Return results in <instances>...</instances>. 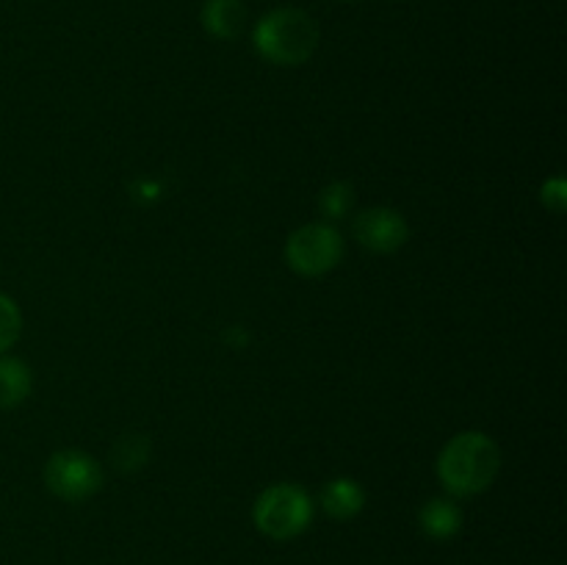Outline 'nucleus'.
<instances>
[{"instance_id": "1", "label": "nucleus", "mask_w": 567, "mask_h": 565, "mask_svg": "<svg viewBox=\"0 0 567 565\" xmlns=\"http://www.w3.org/2000/svg\"><path fill=\"white\" fill-rule=\"evenodd\" d=\"M502 471V449L487 432H457L437 454V480L452 499L485 493Z\"/></svg>"}, {"instance_id": "2", "label": "nucleus", "mask_w": 567, "mask_h": 565, "mask_svg": "<svg viewBox=\"0 0 567 565\" xmlns=\"http://www.w3.org/2000/svg\"><path fill=\"white\" fill-rule=\"evenodd\" d=\"M319 22L297 6L266 11L252 31V44L264 61L275 66H302L319 50Z\"/></svg>"}, {"instance_id": "3", "label": "nucleus", "mask_w": 567, "mask_h": 565, "mask_svg": "<svg viewBox=\"0 0 567 565\" xmlns=\"http://www.w3.org/2000/svg\"><path fill=\"white\" fill-rule=\"evenodd\" d=\"M313 499L305 487L293 485V482H277L269 485L252 507V521L258 526L260 535L271 537V541H293L308 526L313 524Z\"/></svg>"}, {"instance_id": "4", "label": "nucleus", "mask_w": 567, "mask_h": 565, "mask_svg": "<svg viewBox=\"0 0 567 565\" xmlns=\"http://www.w3.org/2000/svg\"><path fill=\"white\" fill-rule=\"evenodd\" d=\"M343 249L347 244L336 225L308 222L288 236L286 260L299 277H321L341 264Z\"/></svg>"}, {"instance_id": "5", "label": "nucleus", "mask_w": 567, "mask_h": 565, "mask_svg": "<svg viewBox=\"0 0 567 565\" xmlns=\"http://www.w3.org/2000/svg\"><path fill=\"white\" fill-rule=\"evenodd\" d=\"M44 485L55 499L70 504H81L100 493L103 487V469L97 460L81 449H61L50 454L44 465Z\"/></svg>"}, {"instance_id": "6", "label": "nucleus", "mask_w": 567, "mask_h": 565, "mask_svg": "<svg viewBox=\"0 0 567 565\" xmlns=\"http://www.w3.org/2000/svg\"><path fill=\"white\" fill-rule=\"evenodd\" d=\"M352 233L354 238H358L360 247H365L369 253L393 255L408 244L410 225L408 219H404L402 210L388 208V205H377V208L358 214Z\"/></svg>"}, {"instance_id": "7", "label": "nucleus", "mask_w": 567, "mask_h": 565, "mask_svg": "<svg viewBox=\"0 0 567 565\" xmlns=\"http://www.w3.org/2000/svg\"><path fill=\"white\" fill-rule=\"evenodd\" d=\"M247 17L244 0H205L203 11H199L205 31L221 42L241 37L244 28H247Z\"/></svg>"}, {"instance_id": "8", "label": "nucleus", "mask_w": 567, "mask_h": 565, "mask_svg": "<svg viewBox=\"0 0 567 565\" xmlns=\"http://www.w3.org/2000/svg\"><path fill=\"white\" fill-rule=\"evenodd\" d=\"M321 507L332 521H352L363 513L365 491L352 476H336L321 487Z\"/></svg>"}, {"instance_id": "9", "label": "nucleus", "mask_w": 567, "mask_h": 565, "mask_svg": "<svg viewBox=\"0 0 567 565\" xmlns=\"http://www.w3.org/2000/svg\"><path fill=\"white\" fill-rule=\"evenodd\" d=\"M419 524L426 537L432 541H452L463 530V510H460L457 499L437 496L421 507Z\"/></svg>"}, {"instance_id": "10", "label": "nucleus", "mask_w": 567, "mask_h": 565, "mask_svg": "<svg viewBox=\"0 0 567 565\" xmlns=\"http://www.w3.org/2000/svg\"><path fill=\"white\" fill-rule=\"evenodd\" d=\"M33 391V371L25 360L0 355V410L25 402Z\"/></svg>"}, {"instance_id": "11", "label": "nucleus", "mask_w": 567, "mask_h": 565, "mask_svg": "<svg viewBox=\"0 0 567 565\" xmlns=\"http://www.w3.org/2000/svg\"><path fill=\"white\" fill-rule=\"evenodd\" d=\"M354 199H358V194H354L352 183L336 181V183H330V186L321 188L319 210L327 216V219L338 222V219H343L347 214H352Z\"/></svg>"}, {"instance_id": "12", "label": "nucleus", "mask_w": 567, "mask_h": 565, "mask_svg": "<svg viewBox=\"0 0 567 565\" xmlns=\"http://www.w3.org/2000/svg\"><path fill=\"white\" fill-rule=\"evenodd\" d=\"M22 336V310L9 294H0V355L9 352Z\"/></svg>"}, {"instance_id": "13", "label": "nucleus", "mask_w": 567, "mask_h": 565, "mask_svg": "<svg viewBox=\"0 0 567 565\" xmlns=\"http://www.w3.org/2000/svg\"><path fill=\"white\" fill-rule=\"evenodd\" d=\"M147 460H150V441H147V438H144V435L120 438V443H116V449H114L116 469H122V471L142 469Z\"/></svg>"}, {"instance_id": "14", "label": "nucleus", "mask_w": 567, "mask_h": 565, "mask_svg": "<svg viewBox=\"0 0 567 565\" xmlns=\"http://www.w3.org/2000/svg\"><path fill=\"white\" fill-rule=\"evenodd\" d=\"M543 203H546V208H551L554 214H563L567 205V183L563 177L546 181V186H543Z\"/></svg>"}, {"instance_id": "15", "label": "nucleus", "mask_w": 567, "mask_h": 565, "mask_svg": "<svg viewBox=\"0 0 567 565\" xmlns=\"http://www.w3.org/2000/svg\"><path fill=\"white\" fill-rule=\"evenodd\" d=\"M338 3H360V0H338Z\"/></svg>"}]
</instances>
